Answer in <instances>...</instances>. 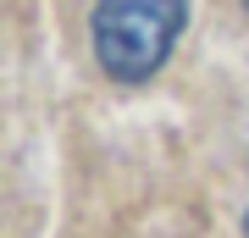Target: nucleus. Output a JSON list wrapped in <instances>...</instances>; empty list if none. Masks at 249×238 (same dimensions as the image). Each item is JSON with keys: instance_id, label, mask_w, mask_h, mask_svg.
Here are the masks:
<instances>
[{"instance_id": "3", "label": "nucleus", "mask_w": 249, "mask_h": 238, "mask_svg": "<svg viewBox=\"0 0 249 238\" xmlns=\"http://www.w3.org/2000/svg\"><path fill=\"white\" fill-rule=\"evenodd\" d=\"M244 6H249V0H244Z\"/></svg>"}, {"instance_id": "2", "label": "nucleus", "mask_w": 249, "mask_h": 238, "mask_svg": "<svg viewBox=\"0 0 249 238\" xmlns=\"http://www.w3.org/2000/svg\"><path fill=\"white\" fill-rule=\"evenodd\" d=\"M244 233H249V216H244Z\"/></svg>"}, {"instance_id": "1", "label": "nucleus", "mask_w": 249, "mask_h": 238, "mask_svg": "<svg viewBox=\"0 0 249 238\" xmlns=\"http://www.w3.org/2000/svg\"><path fill=\"white\" fill-rule=\"evenodd\" d=\"M183 0H100L94 6V55L116 83H144L183 34Z\"/></svg>"}]
</instances>
